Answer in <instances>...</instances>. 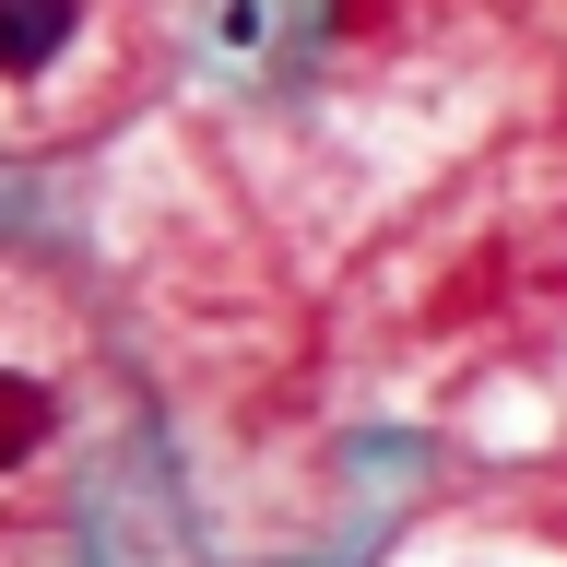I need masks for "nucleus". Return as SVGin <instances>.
<instances>
[{
    "mask_svg": "<svg viewBox=\"0 0 567 567\" xmlns=\"http://www.w3.org/2000/svg\"><path fill=\"white\" fill-rule=\"evenodd\" d=\"M95 35V0H0V83H60Z\"/></svg>",
    "mask_w": 567,
    "mask_h": 567,
    "instance_id": "obj_1",
    "label": "nucleus"
},
{
    "mask_svg": "<svg viewBox=\"0 0 567 567\" xmlns=\"http://www.w3.org/2000/svg\"><path fill=\"white\" fill-rule=\"evenodd\" d=\"M35 437H48V390H35V379H0V473L35 461Z\"/></svg>",
    "mask_w": 567,
    "mask_h": 567,
    "instance_id": "obj_2",
    "label": "nucleus"
}]
</instances>
